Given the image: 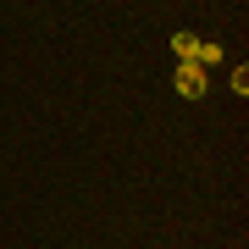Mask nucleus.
Instances as JSON below:
<instances>
[{"mask_svg":"<svg viewBox=\"0 0 249 249\" xmlns=\"http://www.w3.org/2000/svg\"><path fill=\"white\" fill-rule=\"evenodd\" d=\"M211 83H205V67H194V61H178V94L183 100H199Z\"/></svg>","mask_w":249,"mask_h":249,"instance_id":"obj_1","label":"nucleus"},{"mask_svg":"<svg viewBox=\"0 0 249 249\" xmlns=\"http://www.w3.org/2000/svg\"><path fill=\"white\" fill-rule=\"evenodd\" d=\"M172 50H178V61H194L199 39H194V34H172Z\"/></svg>","mask_w":249,"mask_h":249,"instance_id":"obj_2","label":"nucleus"},{"mask_svg":"<svg viewBox=\"0 0 249 249\" xmlns=\"http://www.w3.org/2000/svg\"><path fill=\"white\" fill-rule=\"evenodd\" d=\"M216 61H222V50H216L211 39H199V50H194V67H216Z\"/></svg>","mask_w":249,"mask_h":249,"instance_id":"obj_3","label":"nucleus"}]
</instances>
